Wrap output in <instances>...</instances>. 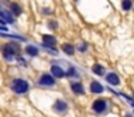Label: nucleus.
Listing matches in <instances>:
<instances>
[{
	"instance_id": "f257e3e1",
	"label": "nucleus",
	"mask_w": 134,
	"mask_h": 117,
	"mask_svg": "<svg viewBox=\"0 0 134 117\" xmlns=\"http://www.w3.org/2000/svg\"><path fill=\"white\" fill-rule=\"evenodd\" d=\"M19 52H20V49H19V44L17 43H7L3 46V50H2V54L4 60H7V62H13V60L19 56Z\"/></svg>"
},
{
	"instance_id": "f03ea898",
	"label": "nucleus",
	"mask_w": 134,
	"mask_h": 117,
	"mask_svg": "<svg viewBox=\"0 0 134 117\" xmlns=\"http://www.w3.org/2000/svg\"><path fill=\"white\" fill-rule=\"evenodd\" d=\"M29 81L24 80V79H14L13 81H12V90L14 91L16 94H24L29 91Z\"/></svg>"
},
{
	"instance_id": "7ed1b4c3",
	"label": "nucleus",
	"mask_w": 134,
	"mask_h": 117,
	"mask_svg": "<svg viewBox=\"0 0 134 117\" xmlns=\"http://www.w3.org/2000/svg\"><path fill=\"white\" fill-rule=\"evenodd\" d=\"M91 109H93L94 113H98V114H101V113H106L107 109H108V103L106 102L104 99H97L93 102V106H91Z\"/></svg>"
},
{
	"instance_id": "20e7f679",
	"label": "nucleus",
	"mask_w": 134,
	"mask_h": 117,
	"mask_svg": "<svg viewBox=\"0 0 134 117\" xmlns=\"http://www.w3.org/2000/svg\"><path fill=\"white\" fill-rule=\"evenodd\" d=\"M37 84L39 86H44V87H53L54 84H56V80H54V77L52 74H41L39 81H37Z\"/></svg>"
},
{
	"instance_id": "39448f33",
	"label": "nucleus",
	"mask_w": 134,
	"mask_h": 117,
	"mask_svg": "<svg viewBox=\"0 0 134 117\" xmlns=\"http://www.w3.org/2000/svg\"><path fill=\"white\" fill-rule=\"evenodd\" d=\"M41 42H43V46L49 47V49H52L53 52H56V49H53L54 46H56V37L52 36V34H43L41 36Z\"/></svg>"
},
{
	"instance_id": "423d86ee",
	"label": "nucleus",
	"mask_w": 134,
	"mask_h": 117,
	"mask_svg": "<svg viewBox=\"0 0 134 117\" xmlns=\"http://www.w3.org/2000/svg\"><path fill=\"white\" fill-rule=\"evenodd\" d=\"M13 13L9 10H4V9L0 6V23H13L14 17L12 16Z\"/></svg>"
},
{
	"instance_id": "0eeeda50",
	"label": "nucleus",
	"mask_w": 134,
	"mask_h": 117,
	"mask_svg": "<svg viewBox=\"0 0 134 117\" xmlns=\"http://www.w3.org/2000/svg\"><path fill=\"white\" fill-rule=\"evenodd\" d=\"M53 110L56 113H66L69 110V104H67L64 100H56L53 104Z\"/></svg>"
},
{
	"instance_id": "6e6552de",
	"label": "nucleus",
	"mask_w": 134,
	"mask_h": 117,
	"mask_svg": "<svg viewBox=\"0 0 134 117\" xmlns=\"http://www.w3.org/2000/svg\"><path fill=\"white\" fill-rule=\"evenodd\" d=\"M106 80H107L108 84H111V86H119L120 84V79H119V76L114 73V71H111V73H108L106 76Z\"/></svg>"
},
{
	"instance_id": "1a4fd4ad",
	"label": "nucleus",
	"mask_w": 134,
	"mask_h": 117,
	"mask_svg": "<svg viewBox=\"0 0 134 117\" xmlns=\"http://www.w3.org/2000/svg\"><path fill=\"white\" fill-rule=\"evenodd\" d=\"M52 74L54 76L56 79H63L66 76V71L63 70L60 66H57V64H53L52 66Z\"/></svg>"
},
{
	"instance_id": "9d476101",
	"label": "nucleus",
	"mask_w": 134,
	"mask_h": 117,
	"mask_svg": "<svg viewBox=\"0 0 134 117\" xmlns=\"http://www.w3.org/2000/svg\"><path fill=\"white\" fill-rule=\"evenodd\" d=\"M90 91L94 94H100L104 91V87L101 86V83H98V81H91L90 84Z\"/></svg>"
},
{
	"instance_id": "9b49d317",
	"label": "nucleus",
	"mask_w": 134,
	"mask_h": 117,
	"mask_svg": "<svg viewBox=\"0 0 134 117\" xmlns=\"http://www.w3.org/2000/svg\"><path fill=\"white\" fill-rule=\"evenodd\" d=\"M70 87H71L73 93H76V94H84V87H83V84L79 83V81H73V83L70 84Z\"/></svg>"
},
{
	"instance_id": "f8f14e48",
	"label": "nucleus",
	"mask_w": 134,
	"mask_h": 117,
	"mask_svg": "<svg viewBox=\"0 0 134 117\" xmlns=\"http://www.w3.org/2000/svg\"><path fill=\"white\" fill-rule=\"evenodd\" d=\"M62 49H63V52L66 53V54H69V56H73L76 53V50H74V46L73 44H69V43H64L62 46Z\"/></svg>"
},
{
	"instance_id": "ddd939ff",
	"label": "nucleus",
	"mask_w": 134,
	"mask_h": 117,
	"mask_svg": "<svg viewBox=\"0 0 134 117\" xmlns=\"http://www.w3.org/2000/svg\"><path fill=\"white\" fill-rule=\"evenodd\" d=\"M91 71H93L94 74H97V76H104L106 69H104L101 64H94L93 67H91Z\"/></svg>"
},
{
	"instance_id": "4468645a",
	"label": "nucleus",
	"mask_w": 134,
	"mask_h": 117,
	"mask_svg": "<svg viewBox=\"0 0 134 117\" xmlns=\"http://www.w3.org/2000/svg\"><path fill=\"white\" fill-rule=\"evenodd\" d=\"M9 9H10V12H12L14 16H20V14H21V9L19 7L17 3H10V4H9Z\"/></svg>"
},
{
	"instance_id": "2eb2a0df",
	"label": "nucleus",
	"mask_w": 134,
	"mask_h": 117,
	"mask_svg": "<svg viewBox=\"0 0 134 117\" xmlns=\"http://www.w3.org/2000/svg\"><path fill=\"white\" fill-rule=\"evenodd\" d=\"M26 53L29 56H31V57H36V56L39 54V49H37L36 46H27L26 47Z\"/></svg>"
},
{
	"instance_id": "dca6fc26",
	"label": "nucleus",
	"mask_w": 134,
	"mask_h": 117,
	"mask_svg": "<svg viewBox=\"0 0 134 117\" xmlns=\"http://www.w3.org/2000/svg\"><path fill=\"white\" fill-rule=\"evenodd\" d=\"M66 76H67V77H76V79L80 77V76H79V73H77V70H76L73 66H70V67L66 70Z\"/></svg>"
},
{
	"instance_id": "f3484780",
	"label": "nucleus",
	"mask_w": 134,
	"mask_h": 117,
	"mask_svg": "<svg viewBox=\"0 0 134 117\" xmlns=\"http://www.w3.org/2000/svg\"><path fill=\"white\" fill-rule=\"evenodd\" d=\"M133 7V3H131V0H123V2H121V9H123V10H130V9Z\"/></svg>"
},
{
	"instance_id": "a211bd4d",
	"label": "nucleus",
	"mask_w": 134,
	"mask_h": 117,
	"mask_svg": "<svg viewBox=\"0 0 134 117\" xmlns=\"http://www.w3.org/2000/svg\"><path fill=\"white\" fill-rule=\"evenodd\" d=\"M47 26H49V29H52V30H56L57 29V21L56 20H49V23H47Z\"/></svg>"
},
{
	"instance_id": "6ab92c4d",
	"label": "nucleus",
	"mask_w": 134,
	"mask_h": 117,
	"mask_svg": "<svg viewBox=\"0 0 134 117\" xmlns=\"http://www.w3.org/2000/svg\"><path fill=\"white\" fill-rule=\"evenodd\" d=\"M77 50L81 52V53H86L87 52V43H81L80 46H77Z\"/></svg>"
}]
</instances>
